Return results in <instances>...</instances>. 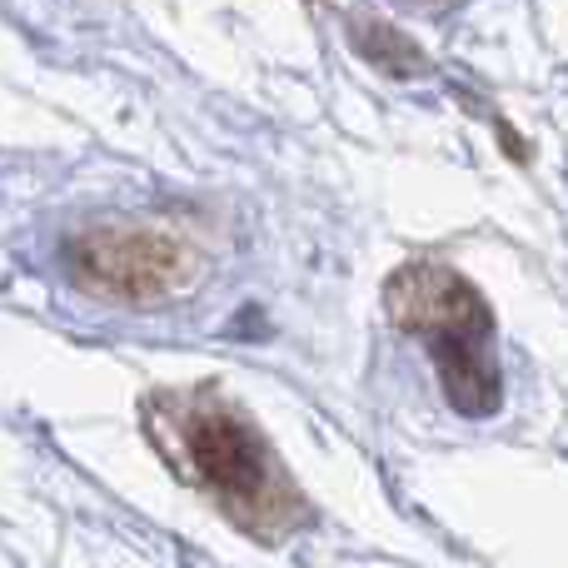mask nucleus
<instances>
[{
	"mask_svg": "<svg viewBox=\"0 0 568 568\" xmlns=\"http://www.w3.org/2000/svg\"><path fill=\"white\" fill-rule=\"evenodd\" d=\"M354 45H359L364 60H374L389 75H419L424 70V50L409 36H399L394 26H379V20H359L354 26Z\"/></svg>",
	"mask_w": 568,
	"mask_h": 568,
	"instance_id": "4",
	"label": "nucleus"
},
{
	"mask_svg": "<svg viewBox=\"0 0 568 568\" xmlns=\"http://www.w3.org/2000/svg\"><path fill=\"white\" fill-rule=\"evenodd\" d=\"M180 444H185L190 474H195L220 504H230L235 519L270 514V504H275L270 449L245 419H235V414H225V409L185 414Z\"/></svg>",
	"mask_w": 568,
	"mask_h": 568,
	"instance_id": "3",
	"label": "nucleus"
},
{
	"mask_svg": "<svg viewBox=\"0 0 568 568\" xmlns=\"http://www.w3.org/2000/svg\"><path fill=\"white\" fill-rule=\"evenodd\" d=\"M70 270L85 290L115 294L130 304H155L170 290H180L190 270V250L180 240H170L165 230H85L70 245Z\"/></svg>",
	"mask_w": 568,
	"mask_h": 568,
	"instance_id": "2",
	"label": "nucleus"
},
{
	"mask_svg": "<svg viewBox=\"0 0 568 568\" xmlns=\"http://www.w3.org/2000/svg\"><path fill=\"white\" fill-rule=\"evenodd\" d=\"M389 314L429 344L439 384L464 419H489L504 404V374L494 359V314L449 265H404L384 290Z\"/></svg>",
	"mask_w": 568,
	"mask_h": 568,
	"instance_id": "1",
	"label": "nucleus"
}]
</instances>
